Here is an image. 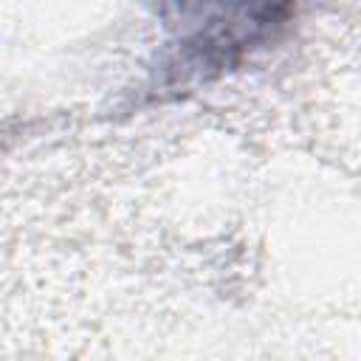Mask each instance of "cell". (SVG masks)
I'll use <instances>...</instances> for the list:
<instances>
[{"mask_svg":"<svg viewBox=\"0 0 361 361\" xmlns=\"http://www.w3.org/2000/svg\"><path fill=\"white\" fill-rule=\"evenodd\" d=\"M203 48H240L279 23L290 0H178Z\"/></svg>","mask_w":361,"mask_h":361,"instance_id":"obj_1","label":"cell"}]
</instances>
